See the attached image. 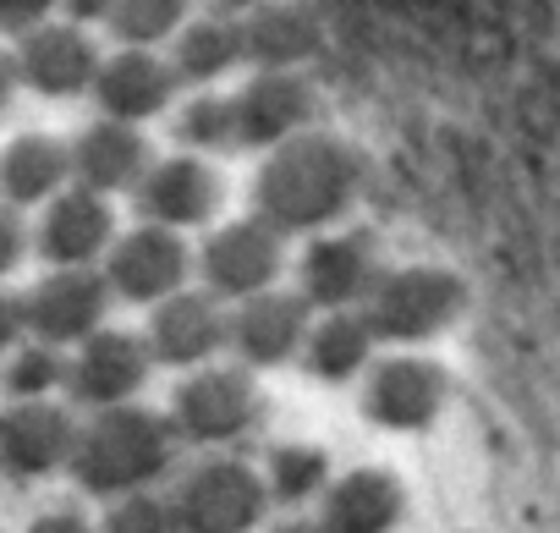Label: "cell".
Here are the masks:
<instances>
[{
  "mask_svg": "<svg viewBox=\"0 0 560 533\" xmlns=\"http://www.w3.org/2000/svg\"><path fill=\"white\" fill-rule=\"evenodd\" d=\"M380 347L385 341L374 336V325H369L363 309H336V314H319L314 320L298 363L319 385H347V380H358V374H369L380 363Z\"/></svg>",
  "mask_w": 560,
  "mask_h": 533,
  "instance_id": "obj_15",
  "label": "cell"
},
{
  "mask_svg": "<svg viewBox=\"0 0 560 533\" xmlns=\"http://www.w3.org/2000/svg\"><path fill=\"white\" fill-rule=\"evenodd\" d=\"M176 138L187 143V154H242V127H236V94H220V89H198L187 105H182V121H176Z\"/></svg>",
  "mask_w": 560,
  "mask_h": 533,
  "instance_id": "obj_22",
  "label": "cell"
},
{
  "mask_svg": "<svg viewBox=\"0 0 560 533\" xmlns=\"http://www.w3.org/2000/svg\"><path fill=\"white\" fill-rule=\"evenodd\" d=\"M258 7H269V0H209V12H220V18H247Z\"/></svg>",
  "mask_w": 560,
  "mask_h": 533,
  "instance_id": "obj_31",
  "label": "cell"
},
{
  "mask_svg": "<svg viewBox=\"0 0 560 533\" xmlns=\"http://www.w3.org/2000/svg\"><path fill=\"white\" fill-rule=\"evenodd\" d=\"M50 380H56V363H50V358H28V363H23V374H18V385H23V391H45Z\"/></svg>",
  "mask_w": 560,
  "mask_h": 533,
  "instance_id": "obj_29",
  "label": "cell"
},
{
  "mask_svg": "<svg viewBox=\"0 0 560 533\" xmlns=\"http://www.w3.org/2000/svg\"><path fill=\"white\" fill-rule=\"evenodd\" d=\"M363 193V154L358 143L336 138V132H298L292 143H280L258 160L253 171V215H264L269 225H280L287 236H319L330 225H341L352 215Z\"/></svg>",
  "mask_w": 560,
  "mask_h": 533,
  "instance_id": "obj_1",
  "label": "cell"
},
{
  "mask_svg": "<svg viewBox=\"0 0 560 533\" xmlns=\"http://www.w3.org/2000/svg\"><path fill=\"white\" fill-rule=\"evenodd\" d=\"M34 533H89V528H83L78 517H45V522H39Z\"/></svg>",
  "mask_w": 560,
  "mask_h": 533,
  "instance_id": "obj_32",
  "label": "cell"
},
{
  "mask_svg": "<svg viewBox=\"0 0 560 533\" xmlns=\"http://www.w3.org/2000/svg\"><path fill=\"white\" fill-rule=\"evenodd\" d=\"M314 320H319V309L298 287L292 292L287 287H269V292H258L247 303H231V352L253 374L287 369V363L303 358V341H308Z\"/></svg>",
  "mask_w": 560,
  "mask_h": 533,
  "instance_id": "obj_9",
  "label": "cell"
},
{
  "mask_svg": "<svg viewBox=\"0 0 560 533\" xmlns=\"http://www.w3.org/2000/svg\"><path fill=\"white\" fill-rule=\"evenodd\" d=\"M67 418L56 407H23L18 418H7V429H0V451H7V462L18 473H45L67 456Z\"/></svg>",
  "mask_w": 560,
  "mask_h": 533,
  "instance_id": "obj_21",
  "label": "cell"
},
{
  "mask_svg": "<svg viewBox=\"0 0 560 533\" xmlns=\"http://www.w3.org/2000/svg\"><path fill=\"white\" fill-rule=\"evenodd\" d=\"M105 231H110V220H105L100 204H67L61 220H56V253L83 258V253H94L105 242Z\"/></svg>",
  "mask_w": 560,
  "mask_h": 533,
  "instance_id": "obj_28",
  "label": "cell"
},
{
  "mask_svg": "<svg viewBox=\"0 0 560 533\" xmlns=\"http://www.w3.org/2000/svg\"><path fill=\"white\" fill-rule=\"evenodd\" d=\"M264 478H269V495L280 506H308L319 500L336 473H330V451L314 445V440H287V445H275L269 462H264Z\"/></svg>",
  "mask_w": 560,
  "mask_h": 533,
  "instance_id": "obj_20",
  "label": "cell"
},
{
  "mask_svg": "<svg viewBox=\"0 0 560 533\" xmlns=\"http://www.w3.org/2000/svg\"><path fill=\"white\" fill-rule=\"evenodd\" d=\"M325 533H396L407 517V484L390 467H352L319 495Z\"/></svg>",
  "mask_w": 560,
  "mask_h": 533,
  "instance_id": "obj_12",
  "label": "cell"
},
{
  "mask_svg": "<svg viewBox=\"0 0 560 533\" xmlns=\"http://www.w3.org/2000/svg\"><path fill=\"white\" fill-rule=\"evenodd\" d=\"M390 270L380 242L358 225H330L319 236H308L303 258H298V292L319 309V314H336V309H363L380 287V276Z\"/></svg>",
  "mask_w": 560,
  "mask_h": 533,
  "instance_id": "obj_7",
  "label": "cell"
},
{
  "mask_svg": "<svg viewBox=\"0 0 560 533\" xmlns=\"http://www.w3.org/2000/svg\"><path fill=\"white\" fill-rule=\"evenodd\" d=\"M176 83H182V78H176L171 61H160V56H149V50H127L121 61L105 67L100 94H105V111H110V116L143 121V116H160V111L176 100Z\"/></svg>",
  "mask_w": 560,
  "mask_h": 533,
  "instance_id": "obj_18",
  "label": "cell"
},
{
  "mask_svg": "<svg viewBox=\"0 0 560 533\" xmlns=\"http://www.w3.org/2000/svg\"><path fill=\"white\" fill-rule=\"evenodd\" d=\"M105 533H182V517H176V500L149 495V489H132V495L110 511Z\"/></svg>",
  "mask_w": 560,
  "mask_h": 533,
  "instance_id": "obj_26",
  "label": "cell"
},
{
  "mask_svg": "<svg viewBox=\"0 0 560 533\" xmlns=\"http://www.w3.org/2000/svg\"><path fill=\"white\" fill-rule=\"evenodd\" d=\"M83 171L94 187H127L138 171H143V138L127 132V127H105L89 138L83 149Z\"/></svg>",
  "mask_w": 560,
  "mask_h": 533,
  "instance_id": "obj_24",
  "label": "cell"
},
{
  "mask_svg": "<svg viewBox=\"0 0 560 533\" xmlns=\"http://www.w3.org/2000/svg\"><path fill=\"white\" fill-rule=\"evenodd\" d=\"M236 94V127H242V149L269 154L280 143H292L298 132L314 127L319 94L303 72H253Z\"/></svg>",
  "mask_w": 560,
  "mask_h": 533,
  "instance_id": "obj_10",
  "label": "cell"
},
{
  "mask_svg": "<svg viewBox=\"0 0 560 533\" xmlns=\"http://www.w3.org/2000/svg\"><path fill=\"white\" fill-rule=\"evenodd\" d=\"M182 533H253L269 517V478L242 456H209L176 484Z\"/></svg>",
  "mask_w": 560,
  "mask_h": 533,
  "instance_id": "obj_5",
  "label": "cell"
},
{
  "mask_svg": "<svg viewBox=\"0 0 560 533\" xmlns=\"http://www.w3.org/2000/svg\"><path fill=\"white\" fill-rule=\"evenodd\" d=\"M176 424L149 407H105V418L89 429L78 451V473L100 495H132L149 489L176 462Z\"/></svg>",
  "mask_w": 560,
  "mask_h": 533,
  "instance_id": "obj_2",
  "label": "cell"
},
{
  "mask_svg": "<svg viewBox=\"0 0 560 533\" xmlns=\"http://www.w3.org/2000/svg\"><path fill=\"white\" fill-rule=\"evenodd\" d=\"M280 533H325L319 517H292V522H280Z\"/></svg>",
  "mask_w": 560,
  "mask_h": 533,
  "instance_id": "obj_34",
  "label": "cell"
},
{
  "mask_svg": "<svg viewBox=\"0 0 560 533\" xmlns=\"http://www.w3.org/2000/svg\"><path fill=\"white\" fill-rule=\"evenodd\" d=\"M149 363H154V347L132 336H100L78 363V396L94 407H121L149 380Z\"/></svg>",
  "mask_w": 560,
  "mask_h": 533,
  "instance_id": "obj_19",
  "label": "cell"
},
{
  "mask_svg": "<svg viewBox=\"0 0 560 533\" xmlns=\"http://www.w3.org/2000/svg\"><path fill=\"white\" fill-rule=\"evenodd\" d=\"M116 287L132 298V303H165L187 287L192 276V253L182 242V231L171 225H143L132 231L121 247H116V264H110Z\"/></svg>",
  "mask_w": 560,
  "mask_h": 533,
  "instance_id": "obj_13",
  "label": "cell"
},
{
  "mask_svg": "<svg viewBox=\"0 0 560 533\" xmlns=\"http://www.w3.org/2000/svg\"><path fill=\"white\" fill-rule=\"evenodd\" d=\"M242 45L253 72H303L308 56L319 50V23L303 7L269 0V7L242 18Z\"/></svg>",
  "mask_w": 560,
  "mask_h": 533,
  "instance_id": "obj_16",
  "label": "cell"
},
{
  "mask_svg": "<svg viewBox=\"0 0 560 533\" xmlns=\"http://www.w3.org/2000/svg\"><path fill=\"white\" fill-rule=\"evenodd\" d=\"M149 347H154V363H171V369H203L214 352L231 347V309L225 298H214L209 287L203 292H176L160 303L154 314V331H149Z\"/></svg>",
  "mask_w": 560,
  "mask_h": 533,
  "instance_id": "obj_11",
  "label": "cell"
},
{
  "mask_svg": "<svg viewBox=\"0 0 560 533\" xmlns=\"http://www.w3.org/2000/svg\"><path fill=\"white\" fill-rule=\"evenodd\" d=\"M363 314L385 347H423L467 314V281L445 264H396L380 276Z\"/></svg>",
  "mask_w": 560,
  "mask_h": 533,
  "instance_id": "obj_3",
  "label": "cell"
},
{
  "mask_svg": "<svg viewBox=\"0 0 560 533\" xmlns=\"http://www.w3.org/2000/svg\"><path fill=\"white\" fill-rule=\"evenodd\" d=\"M100 314H105V292H100V281H83V276L61 281L45 298V309H39V320H45L50 336H83Z\"/></svg>",
  "mask_w": 560,
  "mask_h": 533,
  "instance_id": "obj_25",
  "label": "cell"
},
{
  "mask_svg": "<svg viewBox=\"0 0 560 533\" xmlns=\"http://www.w3.org/2000/svg\"><path fill=\"white\" fill-rule=\"evenodd\" d=\"M292 270V253H287V231L269 225L264 215H236L220 231H209L203 253H198V276L214 298L225 303H247L269 287H280V276Z\"/></svg>",
  "mask_w": 560,
  "mask_h": 533,
  "instance_id": "obj_4",
  "label": "cell"
},
{
  "mask_svg": "<svg viewBox=\"0 0 560 533\" xmlns=\"http://www.w3.org/2000/svg\"><path fill=\"white\" fill-rule=\"evenodd\" d=\"M72 12L78 18H105V12H116V0H72Z\"/></svg>",
  "mask_w": 560,
  "mask_h": 533,
  "instance_id": "obj_33",
  "label": "cell"
},
{
  "mask_svg": "<svg viewBox=\"0 0 560 533\" xmlns=\"http://www.w3.org/2000/svg\"><path fill=\"white\" fill-rule=\"evenodd\" d=\"M171 424L192 445H231L264 424V391L247 363H203L171 402Z\"/></svg>",
  "mask_w": 560,
  "mask_h": 533,
  "instance_id": "obj_6",
  "label": "cell"
},
{
  "mask_svg": "<svg viewBox=\"0 0 560 533\" xmlns=\"http://www.w3.org/2000/svg\"><path fill=\"white\" fill-rule=\"evenodd\" d=\"M220 171L203 160V154H176L165 165H154L143 176V215L154 225H171V231H187V225H203L214 220L220 209Z\"/></svg>",
  "mask_w": 560,
  "mask_h": 533,
  "instance_id": "obj_14",
  "label": "cell"
},
{
  "mask_svg": "<svg viewBox=\"0 0 560 533\" xmlns=\"http://www.w3.org/2000/svg\"><path fill=\"white\" fill-rule=\"evenodd\" d=\"M89 72H94V56H89V45H78L72 34H56V39L45 45V61H39V83H45V89H83Z\"/></svg>",
  "mask_w": 560,
  "mask_h": 533,
  "instance_id": "obj_27",
  "label": "cell"
},
{
  "mask_svg": "<svg viewBox=\"0 0 560 533\" xmlns=\"http://www.w3.org/2000/svg\"><path fill=\"white\" fill-rule=\"evenodd\" d=\"M171 67L182 83L192 89H214L225 83L236 67H247V45H242V18H192L182 34H176V50H171Z\"/></svg>",
  "mask_w": 560,
  "mask_h": 533,
  "instance_id": "obj_17",
  "label": "cell"
},
{
  "mask_svg": "<svg viewBox=\"0 0 560 533\" xmlns=\"http://www.w3.org/2000/svg\"><path fill=\"white\" fill-rule=\"evenodd\" d=\"M50 0H0V23H34Z\"/></svg>",
  "mask_w": 560,
  "mask_h": 533,
  "instance_id": "obj_30",
  "label": "cell"
},
{
  "mask_svg": "<svg viewBox=\"0 0 560 533\" xmlns=\"http://www.w3.org/2000/svg\"><path fill=\"white\" fill-rule=\"evenodd\" d=\"M445 402H451V374L434 358H423L418 347H396L363 380V418L390 434L429 429L445 413Z\"/></svg>",
  "mask_w": 560,
  "mask_h": 533,
  "instance_id": "obj_8",
  "label": "cell"
},
{
  "mask_svg": "<svg viewBox=\"0 0 560 533\" xmlns=\"http://www.w3.org/2000/svg\"><path fill=\"white\" fill-rule=\"evenodd\" d=\"M110 18H116L121 39H132L138 50H149L160 39H176L192 23V0H116Z\"/></svg>",
  "mask_w": 560,
  "mask_h": 533,
  "instance_id": "obj_23",
  "label": "cell"
}]
</instances>
